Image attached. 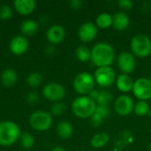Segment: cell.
<instances>
[{"label": "cell", "mask_w": 151, "mask_h": 151, "mask_svg": "<svg viewBox=\"0 0 151 151\" xmlns=\"http://www.w3.org/2000/svg\"><path fill=\"white\" fill-rule=\"evenodd\" d=\"M51 50H54V48L52 47V45L47 46V47L45 48V52H46L48 55H52V54L54 53V51H51Z\"/></svg>", "instance_id": "obj_35"}, {"label": "cell", "mask_w": 151, "mask_h": 151, "mask_svg": "<svg viewBox=\"0 0 151 151\" xmlns=\"http://www.w3.org/2000/svg\"><path fill=\"white\" fill-rule=\"evenodd\" d=\"M95 112L97 113L98 115H100L104 119H106L111 114V111H110L108 106H101V105L96 106V109Z\"/></svg>", "instance_id": "obj_31"}, {"label": "cell", "mask_w": 151, "mask_h": 151, "mask_svg": "<svg viewBox=\"0 0 151 151\" xmlns=\"http://www.w3.org/2000/svg\"><path fill=\"white\" fill-rule=\"evenodd\" d=\"M113 99V96L111 92L107 90H103L99 91L98 96L96 99V105H101V106H108Z\"/></svg>", "instance_id": "obj_26"}, {"label": "cell", "mask_w": 151, "mask_h": 151, "mask_svg": "<svg viewBox=\"0 0 151 151\" xmlns=\"http://www.w3.org/2000/svg\"><path fill=\"white\" fill-rule=\"evenodd\" d=\"M15 11L23 16L30 15L35 9V2L34 0H15L13 2Z\"/></svg>", "instance_id": "obj_15"}, {"label": "cell", "mask_w": 151, "mask_h": 151, "mask_svg": "<svg viewBox=\"0 0 151 151\" xmlns=\"http://www.w3.org/2000/svg\"><path fill=\"white\" fill-rule=\"evenodd\" d=\"M1 82L6 88L13 87L18 81V74L14 69L7 68L1 74Z\"/></svg>", "instance_id": "obj_19"}, {"label": "cell", "mask_w": 151, "mask_h": 151, "mask_svg": "<svg viewBox=\"0 0 151 151\" xmlns=\"http://www.w3.org/2000/svg\"><path fill=\"white\" fill-rule=\"evenodd\" d=\"M118 4L120 8H122L124 10H130V9H132L134 3L131 0H119L118 2Z\"/></svg>", "instance_id": "obj_33"}, {"label": "cell", "mask_w": 151, "mask_h": 151, "mask_svg": "<svg viewBox=\"0 0 151 151\" xmlns=\"http://www.w3.org/2000/svg\"><path fill=\"white\" fill-rule=\"evenodd\" d=\"M12 16V9L8 4L0 5V19L7 20Z\"/></svg>", "instance_id": "obj_28"}, {"label": "cell", "mask_w": 151, "mask_h": 151, "mask_svg": "<svg viewBox=\"0 0 151 151\" xmlns=\"http://www.w3.org/2000/svg\"><path fill=\"white\" fill-rule=\"evenodd\" d=\"M150 82H151V74H150Z\"/></svg>", "instance_id": "obj_39"}, {"label": "cell", "mask_w": 151, "mask_h": 151, "mask_svg": "<svg viewBox=\"0 0 151 151\" xmlns=\"http://www.w3.org/2000/svg\"><path fill=\"white\" fill-rule=\"evenodd\" d=\"M134 81L129 74H119L116 79V86L118 89L123 93H128L132 91L134 87Z\"/></svg>", "instance_id": "obj_17"}, {"label": "cell", "mask_w": 151, "mask_h": 151, "mask_svg": "<svg viewBox=\"0 0 151 151\" xmlns=\"http://www.w3.org/2000/svg\"><path fill=\"white\" fill-rule=\"evenodd\" d=\"M97 35V27L92 22H84L78 29V38L82 42H90Z\"/></svg>", "instance_id": "obj_12"}, {"label": "cell", "mask_w": 151, "mask_h": 151, "mask_svg": "<svg viewBox=\"0 0 151 151\" xmlns=\"http://www.w3.org/2000/svg\"><path fill=\"white\" fill-rule=\"evenodd\" d=\"M149 149H150V151H151V142L149 144Z\"/></svg>", "instance_id": "obj_37"}, {"label": "cell", "mask_w": 151, "mask_h": 151, "mask_svg": "<svg viewBox=\"0 0 151 151\" xmlns=\"http://www.w3.org/2000/svg\"><path fill=\"white\" fill-rule=\"evenodd\" d=\"M26 102L29 104H35L38 103L39 99H40V96H39V94L35 91H31L29 93H27L26 95Z\"/></svg>", "instance_id": "obj_30"}, {"label": "cell", "mask_w": 151, "mask_h": 151, "mask_svg": "<svg viewBox=\"0 0 151 151\" xmlns=\"http://www.w3.org/2000/svg\"><path fill=\"white\" fill-rule=\"evenodd\" d=\"M75 57L80 62H88L91 59V50L86 45H80L75 50Z\"/></svg>", "instance_id": "obj_23"}, {"label": "cell", "mask_w": 151, "mask_h": 151, "mask_svg": "<svg viewBox=\"0 0 151 151\" xmlns=\"http://www.w3.org/2000/svg\"><path fill=\"white\" fill-rule=\"evenodd\" d=\"M94 79L97 85L102 88L111 87L116 82V73L111 66L98 67L94 73Z\"/></svg>", "instance_id": "obj_7"}, {"label": "cell", "mask_w": 151, "mask_h": 151, "mask_svg": "<svg viewBox=\"0 0 151 151\" xmlns=\"http://www.w3.org/2000/svg\"><path fill=\"white\" fill-rule=\"evenodd\" d=\"M69 5L72 9H74V10H78L81 7L82 5V2L80 1V0H71L69 2Z\"/></svg>", "instance_id": "obj_34"}, {"label": "cell", "mask_w": 151, "mask_h": 151, "mask_svg": "<svg viewBox=\"0 0 151 151\" xmlns=\"http://www.w3.org/2000/svg\"><path fill=\"white\" fill-rule=\"evenodd\" d=\"M65 30L61 25H52L46 31V39L51 44H58L64 41Z\"/></svg>", "instance_id": "obj_14"}, {"label": "cell", "mask_w": 151, "mask_h": 151, "mask_svg": "<svg viewBox=\"0 0 151 151\" xmlns=\"http://www.w3.org/2000/svg\"><path fill=\"white\" fill-rule=\"evenodd\" d=\"M130 24V19L128 15L124 12H117L112 16V27L118 31L126 30Z\"/></svg>", "instance_id": "obj_16"}, {"label": "cell", "mask_w": 151, "mask_h": 151, "mask_svg": "<svg viewBox=\"0 0 151 151\" xmlns=\"http://www.w3.org/2000/svg\"><path fill=\"white\" fill-rule=\"evenodd\" d=\"M19 127L13 121H0V146L9 147L16 143L20 137Z\"/></svg>", "instance_id": "obj_2"}, {"label": "cell", "mask_w": 151, "mask_h": 151, "mask_svg": "<svg viewBox=\"0 0 151 151\" xmlns=\"http://www.w3.org/2000/svg\"><path fill=\"white\" fill-rule=\"evenodd\" d=\"M96 26L102 29L109 28L112 26V16L107 12L100 13L96 19Z\"/></svg>", "instance_id": "obj_22"}, {"label": "cell", "mask_w": 151, "mask_h": 151, "mask_svg": "<svg viewBox=\"0 0 151 151\" xmlns=\"http://www.w3.org/2000/svg\"><path fill=\"white\" fill-rule=\"evenodd\" d=\"M90 121H91V124L93 125V126H95V127H98V126H100V125H102V123L104 122V119L100 116V115H98L97 113H94L92 116H91V118H90Z\"/></svg>", "instance_id": "obj_32"}, {"label": "cell", "mask_w": 151, "mask_h": 151, "mask_svg": "<svg viewBox=\"0 0 151 151\" xmlns=\"http://www.w3.org/2000/svg\"><path fill=\"white\" fill-rule=\"evenodd\" d=\"M114 59L115 50L113 47L106 42H102L95 44V46L91 50L90 61L97 68L103 66H111Z\"/></svg>", "instance_id": "obj_1"}, {"label": "cell", "mask_w": 151, "mask_h": 151, "mask_svg": "<svg viewBox=\"0 0 151 151\" xmlns=\"http://www.w3.org/2000/svg\"><path fill=\"white\" fill-rule=\"evenodd\" d=\"M150 110V104H148L147 101H138L134 104V111L137 116L144 117V116H147L149 114Z\"/></svg>", "instance_id": "obj_27"}, {"label": "cell", "mask_w": 151, "mask_h": 151, "mask_svg": "<svg viewBox=\"0 0 151 151\" xmlns=\"http://www.w3.org/2000/svg\"><path fill=\"white\" fill-rule=\"evenodd\" d=\"M28 47L29 42L27 38L20 35L12 37L9 43V50L15 56L23 55L27 51Z\"/></svg>", "instance_id": "obj_13"}, {"label": "cell", "mask_w": 151, "mask_h": 151, "mask_svg": "<svg viewBox=\"0 0 151 151\" xmlns=\"http://www.w3.org/2000/svg\"><path fill=\"white\" fill-rule=\"evenodd\" d=\"M20 32L22 34L23 36L25 37H30L35 35L38 30H39V25L37 23V21L28 19H25L21 24H20Z\"/></svg>", "instance_id": "obj_18"}, {"label": "cell", "mask_w": 151, "mask_h": 151, "mask_svg": "<svg viewBox=\"0 0 151 151\" xmlns=\"http://www.w3.org/2000/svg\"><path fill=\"white\" fill-rule=\"evenodd\" d=\"M43 81V77L42 75L38 73V72H33L31 73H29L27 77V84L30 87V88H38L40 87V85L42 83Z\"/></svg>", "instance_id": "obj_25"}, {"label": "cell", "mask_w": 151, "mask_h": 151, "mask_svg": "<svg viewBox=\"0 0 151 151\" xmlns=\"http://www.w3.org/2000/svg\"><path fill=\"white\" fill-rule=\"evenodd\" d=\"M42 96L45 99L50 102H61L65 96V88L58 82L47 83L42 88Z\"/></svg>", "instance_id": "obj_8"}, {"label": "cell", "mask_w": 151, "mask_h": 151, "mask_svg": "<svg viewBox=\"0 0 151 151\" xmlns=\"http://www.w3.org/2000/svg\"><path fill=\"white\" fill-rule=\"evenodd\" d=\"M130 48L134 57L140 58H147L151 54L150 38L144 34H137L131 39Z\"/></svg>", "instance_id": "obj_4"}, {"label": "cell", "mask_w": 151, "mask_h": 151, "mask_svg": "<svg viewBox=\"0 0 151 151\" xmlns=\"http://www.w3.org/2000/svg\"><path fill=\"white\" fill-rule=\"evenodd\" d=\"M50 151H66V150L64 149L61 146H56V147H54Z\"/></svg>", "instance_id": "obj_36"}, {"label": "cell", "mask_w": 151, "mask_h": 151, "mask_svg": "<svg viewBox=\"0 0 151 151\" xmlns=\"http://www.w3.org/2000/svg\"><path fill=\"white\" fill-rule=\"evenodd\" d=\"M66 110V106L65 104H63L62 102H58L55 103L52 107H51V115L54 116H61L62 114H64V112Z\"/></svg>", "instance_id": "obj_29"}, {"label": "cell", "mask_w": 151, "mask_h": 151, "mask_svg": "<svg viewBox=\"0 0 151 151\" xmlns=\"http://www.w3.org/2000/svg\"><path fill=\"white\" fill-rule=\"evenodd\" d=\"M132 91L139 101H148L151 99V82L150 79L143 77L137 79L134 82Z\"/></svg>", "instance_id": "obj_9"}, {"label": "cell", "mask_w": 151, "mask_h": 151, "mask_svg": "<svg viewBox=\"0 0 151 151\" xmlns=\"http://www.w3.org/2000/svg\"><path fill=\"white\" fill-rule=\"evenodd\" d=\"M134 104V99L130 96L121 95L114 102V110L119 116L126 117L132 113Z\"/></svg>", "instance_id": "obj_10"}, {"label": "cell", "mask_w": 151, "mask_h": 151, "mask_svg": "<svg viewBox=\"0 0 151 151\" xmlns=\"http://www.w3.org/2000/svg\"><path fill=\"white\" fill-rule=\"evenodd\" d=\"M117 64L122 73L130 74L134 71L136 66L135 57L128 51H123L119 54L117 58Z\"/></svg>", "instance_id": "obj_11"}, {"label": "cell", "mask_w": 151, "mask_h": 151, "mask_svg": "<svg viewBox=\"0 0 151 151\" xmlns=\"http://www.w3.org/2000/svg\"><path fill=\"white\" fill-rule=\"evenodd\" d=\"M148 115H150V116H151V109L150 110V111H149V114Z\"/></svg>", "instance_id": "obj_38"}, {"label": "cell", "mask_w": 151, "mask_h": 151, "mask_svg": "<svg viewBox=\"0 0 151 151\" xmlns=\"http://www.w3.org/2000/svg\"><path fill=\"white\" fill-rule=\"evenodd\" d=\"M95 84L94 76L87 72L78 73L73 82V89L81 96H88L95 89Z\"/></svg>", "instance_id": "obj_5"}, {"label": "cell", "mask_w": 151, "mask_h": 151, "mask_svg": "<svg viewBox=\"0 0 151 151\" xmlns=\"http://www.w3.org/2000/svg\"><path fill=\"white\" fill-rule=\"evenodd\" d=\"M96 102L88 96H81L75 98L72 104L73 113L80 119H88L95 113L96 109Z\"/></svg>", "instance_id": "obj_3"}, {"label": "cell", "mask_w": 151, "mask_h": 151, "mask_svg": "<svg viewBox=\"0 0 151 151\" xmlns=\"http://www.w3.org/2000/svg\"><path fill=\"white\" fill-rule=\"evenodd\" d=\"M19 143L21 145V147L24 150H30L34 147L35 145V137L33 136V134H31L28 132H24L21 133L20 137H19Z\"/></svg>", "instance_id": "obj_24"}, {"label": "cell", "mask_w": 151, "mask_h": 151, "mask_svg": "<svg viewBox=\"0 0 151 151\" xmlns=\"http://www.w3.org/2000/svg\"><path fill=\"white\" fill-rule=\"evenodd\" d=\"M53 123L52 115L46 111H35L29 117L30 127L37 132H45L49 130Z\"/></svg>", "instance_id": "obj_6"}, {"label": "cell", "mask_w": 151, "mask_h": 151, "mask_svg": "<svg viewBox=\"0 0 151 151\" xmlns=\"http://www.w3.org/2000/svg\"><path fill=\"white\" fill-rule=\"evenodd\" d=\"M110 141V136L105 132L96 133L90 141V144L95 149H100L104 147Z\"/></svg>", "instance_id": "obj_21"}, {"label": "cell", "mask_w": 151, "mask_h": 151, "mask_svg": "<svg viewBox=\"0 0 151 151\" xmlns=\"http://www.w3.org/2000/svg\"><path fill=\"white\" fill-rule=\"evenodd\" d=\"M73 133V125L68 121H61L57 126V134L58 136L63 140L69 139Z\"/></svg>", "instance_id": "obj_20"}]
</instances>
